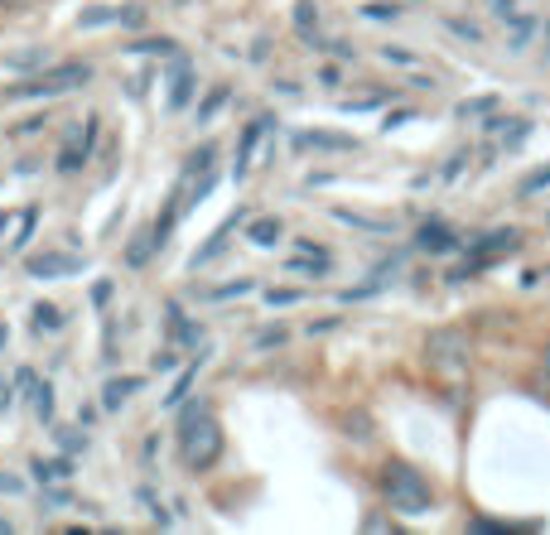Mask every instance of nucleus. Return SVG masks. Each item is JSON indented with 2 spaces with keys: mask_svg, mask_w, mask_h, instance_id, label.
Wrapping results in <instances>:
<instances>
[{
  "mask_svg": "<svg viewBox=\"0 0 550 535\" xmlns=\"http://www.w3.org/2000/svg\"><path fill=\"white\" fill-rule=\"evenodd\" d=\"M179 458L189 473H208L222 458V425L208 415V405H189L179 415Z\"/></svg>",
  "mask_w": 550,
  "mask_h": 535,
  "instance_id": "f257e3e1",
  "label": "nucleus"
},
{
  "mask_svg": "<svg viewBox=\"0 0 550 535\" xmlns=\"http://www.w3.org/2000/svg\"><path fill=\"white\" fill-rule=\"evenodd\" d=\"M382 497L396 516H425V511H435V492H430L425 473H415L411 463H386L382 468Z\"/></svg>",
  "mask_w": 550,
  "mask_h": 535,
  "instance_id": "f03ea898",
  "label": "nucleus"
},
{
  "mask_svg": "<svg viewBox=\"0 0 550 535\" xmlns=\"http://www.w3.org/2000/svg\"><path fill=\"white\" fill-rule=\"evenodd\" d=\"M92 82V68L87 63H54V68H39L34 78L5 87V97H34V102H54V97H68Z\"/></svg>",
  "mask_w": 550,
  "mask_h": 535,
  "instance_id": "7ed1b4c3",
  "label": "nucleus"
},
{
  "mask_svg": "<svg viewBox=\"0 0 550 535\" xmlns=\"http://www.w3.org/2000/svg\"><path fill=\"white\" fill-rule=\"evenodd\" d=\"M522 251V232L517 227H507V232H488L483 241H468V266H459L449 280L459 285V280H473L478 270L497 266V261H507V256H517Z\"/></svg>",
  "mask_w": 550,
  "mask_h": 535,
  "instance_id": "20e7f679",
  "label": "nucleus"
},
{
  "mask_svg": "<svg viewBox=\"0 0 550 535\" xmlns=\"http://www.w3.org/2000/svg\"><path fill=\"white\" fill-rule=\"evenodd\" d=\"M92 140H97V116H87V121H73L68 131H63V150H58V169L63 174H78L92 155Z\"/></svg>",
  "mask_w": 550,
  "mask_h": 535,
  "instance_id": "39448f33",
  "label": "nucleus"
},
{
  "mask_svg": "<svg viewBox=\"0 0 550 535\" xmlns=\"http://www.w3.org/2000/svg\"><path fill=\"white\" fill-rule=\"evenodd\" d=\"M425 357H430L435 367H468V338L454 333V328H440V333H430Z\"/></svg>",
  "mask_w": 550,
  "mask_h": 535,
  "instance_id": "423d86ee",
  "label": "nucleus"
},
{
  "mask_svg": "<svg viewBox=\"0 0 550 535\" xmlns=\"http://www.w3.org/2000/svg\"><path fill=\"white\" fill-rule=\"evenodd\" d=\"M83 256H73V251H44V256H29L25 270L34 280H63V275H83Z\"/></svg>",
  "mask_w": 550,
  "mask_h": 535,
  "instance_id": "0eeeda50",
  "label": "nucleus"
},
{
  "mask_svg": "<svg viewBox=\"0 0 550 535\" xmlns=\"http://www.w3.org/2000/svg\"><path fill=\"white\" fill-rule=\"evenodd\" d=\"M34 222H39V208L34 203H20V208H10V213H0V246L5 251H20L34 232Z\"/></svg>",
  "mask_w": 550,
  "mask_h": 535,
  "instance_id": "6e6552de",
  "label": "nucleus"
},
{
  "mask_svg": "<svg viewBox=\"0 0 550 535\" xmlns=\"http://www.w3.org/2000/svg\"><path fill=\"white\" fill-rule=\"evenodd\" d=\"M237 227H247V213H232V217H227V222H222L218 232L208 237V246H198V251H193V261H189V266L198 270V266H208V261H218L222 251H227V241L237 237Z\"/></svg>",
  "mask_w": 550,
  "mask_h": 535,
  "instance_id": "1a4fd4ad",
  "label": "nucleus"
},
{
  "mask_svg": "<svg viewBox=\"0 0 550 535\" xmlns=\"http://www.w3.org/2000/svg\"><path fill=\"white\" fill-rule=\"evenodd\" d=\"M295 150H338V155H353L358 140L353 135H333V131H300L295 135Z\"/></svg>",
  "mask_w": 550,
  "mask_h": 535,
  "instance_id": "9d476101",
  "label": "nucleus"
},
{
  "mask_svg": "<svg viewBox=\"0 0 550 535\" xmlns=\"http://www.w3.org/2000/svg\"><path fill=\"white\" fill-rule=\"evenodd\" d=\"M116 20H121V25H140V20H145V10H140V5H126V10L97 5V10H83V20H78V25H83V29H97V25H116Z\"/></svg>",
  "mask_w": 550,
  "mask_h": 535,
  "instance_id": "9b49d317",
  "label": "nucleus"
},
{
  "mask_svg": "<svg viewBox=\"0 0 550 535\" xmlns=\"http://www.w3.org/2000/svg\"><path fill=\"white\" fill-rule=\"evenodd\" d=\"M333 222H343V227H358V232H372V237H391V232H396V222H391V217L353 213V208H333Z\"/></svg>",
  "mask_w": 550,
  "mask_h": 535,
  "instance_id": "f8f14e48",
  "label": "nucleus"
},
{
  "mask_svg": "<svg viewBox=\"0 0 550 535\" xmlns=\"http://www.w3.org/2000/svg\"><path fill=\"white\" fill-rule=\"evenodd\" d=\"M140 386H145V376H111L107 386H102V410H121Z\"/></svg>",
  "mask_w": 550,
  "mask_h": 535,
  "instance_id": "ddd939ff",
  "label": "nucleus"
},
{
  "mask_svg": "<svg viewBox=\"0 0 550 535\" xmlns=\"http://www.w3.org/2000/svg\"><path fill=\"white\" fill-rule=\"evenodd\" d=\"M415 246H420V251H430V256H444V251H454V246H459V237H454L444 222H425V227H420V237H415Z\"/></svg>",
  "mask_w": 550,
  "mask_h": 535,
  "instance_id": "4468645a",
  "label": "nucleus"
},
{
  "mask_svg": "<svg viewBox=\"0 0 550 535\" xmlns=\"http://www.w3.org/2000/svg\"><path fill=\"white\" fill-rule=\"evenodd\" d=\"M266 126H271V116H256L247 131H242V145H237V179H247L251 169V155H256V145H261V135H266Z\"/></svg>",
  "mask_w": 550,
  "mask_h": 535,
  "instance_id": "2eb2a0df",
  "label": "nucleus"
},
{
  "mask_svg": "<svg viewBox=\"0 0 550 535\" xmlns=\"http://www.w3.org/2000/svg\"><path fill=\"white\" fill-rule=\"evenodd\" d=\"M189 97H193V73H189V63L179 58L174 63V78H169V111H184Z\"/></svg>",
  "mask_w": 550,
  "mask_h": 535,
  "instance_id": "dca6fc26",
  "label": "nucleus"
},
{
  "mask_svg": "<svg viewBox=\"0 0 550 535\" xmlns=\"http://www.w3.org/2000/svg\"><path fill=\"white\" fill-rule=\"evenodd\" d=\"M155 251H160V241H155V227H145V232H140V237L126 246V266H145Z\"/></svg>",
  "mask_w": 550,
  "mask_h": 535,
  "instance_id": "f3484780",
  "label": "nucleus"
},
{
  "mask_svg": "<svg viewBox=\"0 0 550 535\" xmlns=\"http://www.w3.org/2000/svg\"><path fill=\"white\" fill-rule=\"evenodd\" d=\"M247 241L251 246H275V241H280V217H256V222H247Z\"/></svg>",
  "mask_w": 550,
  "mask_h": 535,
  "instance_id": "a211bd4d",
  "label": "nucleus"
},
{
  "mask_svg": "<svg viewBox=\"0 0 550 535\" xmlns=\"http://www.w3.org/2000/svg\"><path fill=\"white\" fill-rule=\"evenodd\" d=\"M165 314H169V333H174V338H184V343H198V338H203V328H193L179 304H165Z\"/></svg>",
  "mask_w": 550,
  "mask_h": 535,
  "instance_id": "6ab92c4d",
  "label": "nucleus"
},
{
  "mask_svg": "<svg viewBox=\"0 0 550 535\" xmlns=\"http://www.w3.org/2000/svg\"><path fill=\"white\" fill-rule=\"evenodd\" d=\"M358 15H362V20H401L406 10H401L396 0H367V5H362Z\"/></svg>",
  "mask_w": 550,
  "mask_h": 535,
  "instance_id": "aec40b11",
  "label": "nucleus"
},
{
  "mask_svg": "<svg viewBox=\"0 0 550 535\" xmlns=\"http://www.w3.org/2000/svg\"><path fill=\"white\" fill-rule=\"evenodd\" d=\"M63 328V314L54 304H34V333H58Z\"/></svg>",
  "mask_w": 550,
  "mask_h": 535,
  "instance_id": "412c9836",
  "label": "nucleus"
},
{
  "mask_svg": "<svg viewBox=\"0 0 550 535\" xmlns=\"http://www.w3.org/2000/svg\"><path fill=\"white\" fill-rule=\"evenodd\" d=\"M131 54H160V58H179V44H174V39H140V44H131Z\"/></svg>",
  "mask_w": 550,
  "mask_h": 535,
  "instance_id": "4be33fe9",
  "label": "nucleus"
},
{
  "mask_svg": "<svg viewBox=\"0 0 550 535\" xmlns=\"http://www.w3.org/2000/svg\"><path fill=\"white\" fill-rule=\"evenodd\" d=\"M34 478L39 482H68V458H54V463H34Z\"/></svg>",
  "mask_w": 550,
  "mask_h": 535,
  "instance_id": "5701e85b",
  "label": "nucleus"
},
{
  "mask_svg": "<svg viewBox=\"0 0 550 535\" xmlns=\"http://www.w3.org/2000/svg\"><path fill=\"white\" fill-rule=\"evenodd\" d=\"M198 367H203V357H198V362H193L189 372H184V376H179V381H174V391H169V396H165V405H184V396H189V386H193V381H198Z\"/></svg>",
  "mask_w": 550,
  "mask_h": 535,
  "instance_id": "b1692460",
  "label": "nucleus"
},
{
  "mask_svg": "<svg viewBox=\"0 0 550 535\" xmlns=\"http://www.w3.org/2000/svg\"><path fill=\"white\" fill-rule=\"evenodd\" d=\"M497 107V97H473V102H459V116H464V121H478V116H488V111Z\"/></svg>",
  "mask_w": 550,
  "mask_h": 535,
  "instance_id": "393cba45",
  "label": "nucleus"
},
{
  "mask_svg": "<svg viewBox=\"0 0 550 535\" xmlns=\"http://www.w3.org/2000/svg\"><path fill=\"white\" fill-rule=\"evenodd\" d=\"M386 102V92H367V97H343L338 107L343 111H372V107H382Z\"/></svg>",
  "mask_w": 550,
  "mask_h": 535,
  "instance_id": "a878e982",
  "label": "nucleus"
},
{
  "mask_svg": "<svg viewBox=\"0 0 550 535\" xmlns=\"http://www.w3.org/2000/svg\"><path fill=\"white\" fill-rule=\"evenodd\" d=\"M382 58H386V63H401V68H420V58H415L411 49H401V44H386Z\"/></svg>",
  "mask_w": 550,
  "mask_h": 535,
  "instance_id": "bb28decb",
  "label": "nucleus"
},
{
  "mask_svg": "<svg viewBox=\"0 0 550 535\" xmlns=\"http://www.w3.org/2000/svg\"><path fill=\"white\" fill-rule=\"evenodd\" d=\"M343 429H348V439H372V420H367V415H348V420H343Z\"/></svg>",
  "mask_w": 550,
  "mask_h": 535,
  "instance_id": "cd10ccee",
  "label": "nucleus"
},
{
  "mask_svg": "<svg viewBox=\"0 0 550 535\" xmlns=\"http://www.w3.org/2000/svg\"><path fill=\"white\" fill-rule=\"evenodd\" d=\"M541 188H550V164L541 169V174H531V179H526V184L517 188V193H522V198H531V193H541Z\"/></svg>",
  "mask_w": 550,
  "mask_h": 535,
  "instance_id": "c85d7f7f",
  "label": "nucleus"
},
{
  "mask_svg": "<svg viewBox=\"0 0 550 535\" xmlns=\"http://www.w3.org/2000/svg\"><path fill=\"white\" fill-rule=\"evenodd\" d=\"M300 290H271V295H266V304H271V309H285V304H300Z\"/></svg>",
  "mask_w": 550,
  "mask_h": 535,
  "instance_id": "c756f323",
  "label": "nucleus"
},
{
  "mask_svg": "<svg viewBox=\"0 0 550 535\" xmlns=\"http://www.w3.org/2000/svg\"><path fill=\"white\" fill-rule=\"evenodd\" d=\"M444 25L454 29L459 39H468V44H478V39H483V29H478V25H464V20H444Z\"/></svg>",
  "mask_w": 550,
  "mask_h": 535,
  "instance_id": "7c9ffc66",
  "label": "nucleus"
},
{
  "mask_svg": "<svg viewBox=\"0 0 550 535\" xmlns=\"http://www.w3.org/2000/svg\"><path fill=\"white\" fill-rule=\"evenodd\" d=\"M58 439H63V449H87V439L78 429H58Z\"/></svg>",
  "mask_w": 550,
  "mask_h": 535,
  "instance_id": "2f4dec72",
  "label": "nucleus"
},
{
  "mask_svg": "<svg viewBox=\"0 0 550 535\" xmlns=\"http://www.w3.org/2000/svg\"><path fill=\"white\" fill-rule=\"evenodd\" d=\"M222 97H227V92H222V87H213V97L203 102V111H198V121H208V116H213V111L222 107Z\"/></svg>",
  "mask_w": 550,
  "mask_h": 535,
  "instance_id": "473e14b6",
  "label": "nucleus"
},
{
  "mask_svg": "<svg viewBox=\"0 0 550 535\" xmlns=\"http://www.w3.org/2000/svg\"><path fill=\"white\" fill-rule=\"evenodd\" d=\"M314 20H319V15H314V5H309V0H300V10H295V25H300V29H309V25H314Z\"/></svg>",
  "mask_w": 550,
  "mask_h": 535,
  "instance_id": "72a5a7b5",
  "label": "nucleus"
},
{
  "mask_svg": "<svg viewBox=\"0 0 550 535\" xmlns=\"http://www.w3.org/2000/svg\"><path fill=\"white\" fill-rule=\"evenodd\" d=\"M251 280H237V285H222V290H213V299H232V295H247Z\"/></svg>",
  "mask_w": 550,
  "mask_h": 535,
  "instance_id": "f704fd0d",
  "label": "nucleus"
},
{
  "mask_svg": "<svg viewBox=\"0 0 550 535\" xmlns=\"http://www.w3.org/2000/svg\"><path fill=\"white\" fill-rule=\"evenodd\" d=\"M34 63H44V54H39V49H29V54H15V58H10V68H34Z\"/></svg>",
  "mask_w": 550,
  "mask_h": 535,
  "instance_id": "c9c22d12",
  "label": "nucleus"
},
{
  "mask_svg": "<svg viewBox=\"0 0 550 535\" xmlns=\"http://www.w3.org/2000/svg\"><path fill=\"white\" fill-rule=\"evenodd\" d=\"M493 10L502 15V20H512V15H517V5H512V0H493Z\"/></svg>",
  "mask_w": 550,
  "mask_h": 535,
  "instance_id": "e433bc0d",
  "label": "nucleus"
},
{
  "mask_svg": "<svg viewBox=\"0 0 550 535\" xmlns=\"http://www.w3.org/2000/svg\"><path fill=\"white\" fill-rule=\"evenodd\" d=\"M0 492H20V478H0Z\"/></svg>",
  "mask_w": 550,
  "mask_h": 535,
  "instance_id": "4c0bfd02",
  "label": "nucleus"
},
{
  "mask_svg": "<svg viewBox=\"0 0 550 535\" xmlns=\"http://www.w3.org/2000/svg\"><path fill=\"white\" fill-rule=\"evenodd\" d=\"M0 5H34V0H0Z\"/></svg>",
  "mask_w": 550,
  "mask_h": 535,
  "instance_id": "58836bf2",
  "label": "nucleus"
},
{
  "mask_svg": "<svg viewBox=\"0 0 550 535\" xmlns=\"http://www.w3.org/2000/svg\"><path fill=\"white\" fill-rule=\"evenodd\" d=\"M0 531H10V521H0Z\"/></svg>",
  "mask_w": 550,
  "mask_h": 535,
  "instance_id": "ea45409f",
  "label": "nucleus"
},
{
  "mask_svg": "<svg viewBox=\"0 0 550 535\" xmlns=\"http://www.w3.org/2000/svg\"><path fill=\"white\" fill-rule=\"evenodd\" d=\"M546 372H550V348H546Z\"/></svg>",
  "mask_w": 550,
  "mask_h": 535,
  "instance_id": "a19ab883",
  "label": "nucleus"
}]
</instances>
